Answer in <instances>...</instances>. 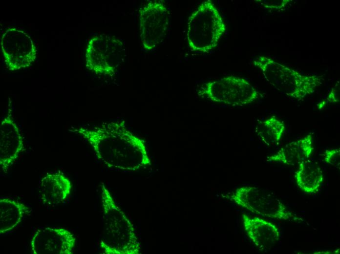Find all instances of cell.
<instances>
[{"instance_id": "11", "label": "cell", "mask_w": 340, "mask_h": 254, "mask_svg": "<svg viewBox=\"0 0 340 254\" xmlns=\"http://www.w3.org/2000/svg\"><path fill=\"white\" fill-rule=\"evenodd\" d=\"M243 220L248 236L261 250H271L278 241L280 232L274 223L259 217H250L244 214Z\"/></svg>"}, {"instance_id": "15", "label": "cell", "mask_w": 340, "mask_h": 254, "mask_svg": "<svg viewBox=\"0 0 340 254\" xmlns=\"http://www.w3.org/2000/svg\"><path fill=\"white\" fill-rule=\"evenodd\" d=\"M295 178L302 191L313 194L319 190L323 180V174L318 163L308 159L298 164Z\"/></svg>"}, {"instance_id": "13", "label": "cell", "mask_w": 340, "mask_h": 254, "mask_svg": "<svg viewBox=\"0 0 340 254\" xmlns=\"http://www.w3.org/2000/svg\"><path fill=\"white\" fill-rule=\"evenodd\" d=\"M313 150V137L311 134H308L281 148L277 152L269 157L268 161L272 163L294 166L309 159Z\"/></svg>"}, {"instance_id": "9", "label": "cell", "mask_w": 340, "mask_h": 254, "mask_svg": "<svg viewBox=\"0 0 340 254\" xmlns=\"http://www.w3.org/2000/svg\"><path fill=\"white\" fill-rule=\"evenodd\" d=\"M76 238L69 231L61 227H44L33 234L30 247L34 254H72Z\"/></svg>"}, {"instance_id": "6", "label": "cell", "mask_w": 340, "mask_h": 254, "mask_svg": "<svg viewBox=\"0 0 340 254\" xmlns=\"http://www.w3.org/2000/svg\"><path fill=\"white\" fill-rule=\"evenodd\" d=\"M235 202L248 211L271 219L287 220L294 215L273 192L253 187L238 189Z\"/></svg>"}, {"instance_id": "5", "label": "cell", "mask_w": 340, "mask_h": 254, "mask_svg": "<svg viewBox=\"0 0 340 254\" xmlns=\"http://www.w3.org/2000/svg\"><path fill=\"white\" fill-rule=\"evenodd\" d=\"M124 50L123 42L114 36H93L86 48V66L96 74L112 76L123 62Z\"/></svg>"}, {"instance_id": "17", "label": "cell", "mask_w": 340, "mask_h": 254, "mask_svg": "<svg viewBox=\"0 0 340 254\" xmlns=\"http://www.w3.org/2000/svg\"><path fill=\"white\" fill-rule=\"evenodd\" d=\"M324 160L326 163L340 169V148H335L327 149L325 150L324 152Z\"/></svg>"}, {"instance_id": "7", "label": "cell", "mask_w": 340, "mask_h": 254, "mask_svg": "<svg viewBox=\"0 0 340 254\" xmlns=\"http://www.w3.org/2000/svg\"><path fill=\"white\" fill-rule=\"evenodd\" d=\"M140 38L144 48L154 49L167 34L170 13L161 0L149 1L142 8L139 16Z\"/></svg>"}, {"instance_id": "18", "label": "cell", "mask_w": 340, "mask_h": 254, "mask_svg": "<svg viewBox=\"0 0 340 254\" xmlns=\"http://www.w3.org/2000/svg\"><path fill=\"white\" fill-rule=\"evenodd\" d=\"M327 101L330 103H338L340 101V83L338 82L330 92Z\"/></svg>"}, {"instance_id": "12", "label": "cell", "mask_w": 340, "mask_h": 254, "mask_svg": "<svg viewBox=\"0 0 340 254\" xmlns=\"http://www.w3.org/2000/svg\"><path fill=\"white\" fill-rule=\"evenodd\" d=\"M71 189V181L64 174L47 173L39 183L38 194L43 204L54 206L65 200L70 195Z\"/></svg>"}, {"instance_id": "8", "label": "cell", "mask_w": 340, "mask_h": 254, "mask_svg": "<svg viewBox=\"0 0 340 254\" xmlns=\"http://www.w3.org/2000/svg\"><path fill=\"white\" fill-rule=\"evenodd\" d=\"M0 41L3 57L9 70L28 67L34 61L36 47L24 31L17 28H7L3 32Z\"/></svg>"}, {"instance_id": "16", "label": "cell", "mask_w": 340, "mask_h": 254, "mask_svg": "<svg viewBox=\"0 0 340 254\" xmlns=\"http://www.w3.org/2000/svg\"><path fill=\"white\" fill-rule=\"evenodd\" d=\"M285 130L284 123L273 116L261 121L255 131L261 140L268 146L278 143Z\"/></svg>"}, {"instance_id": "14", "label": "cell", "mask_w": 340, "mask_h": 254, "mask_svg": "<svg viewBox=\"0 0 340 254\" xmlns=\"http://www.w3.org/2000/svg\"><path fill=\"white\" fill-rule=\"evenodd\" d=\"M32 210L25 204L11 198H0V234H4L16 229L30 215Z\"/></svg>"}, {"instance_id": "2", "label": "cell", "mask_w": 340, "mask_h": 254, "mask_svg": "<svg viewBox=\"0 0 340 254\" xmlns=\"http://www.w3.org/2000/svg\"><path fill=\"white\" fill-rule=\"evenodd\" d=\"M254 64L266 80L285 95L300 100L314 93L322 83V77L307 75L264 56H259Z\"/></svg>"}, {"instance_id": "3", "label": "cell", "mask_w": 340, "mask_h": 254, "mask_svg": "<svg viewBox=\"0 0 340 254\" xmlns=\"http://www.w3.org/2000/svg\"><path fill=\"white\" fill-rule=\"evenodd\" d=\"M226 29L222 17L210 0L203 1L190 16L187 40L191 50L208 53L214 49Z\"/></svg>"}, {"instance_id": "10", "label": "cell", "mask_w": 340, "mask_h": 254, "mask_svg": "<svg viewBox=\"0 0 340 254\" xmlns=\"http://www.w3.org/2000/svg\"><path fill=\"white\" fill-rule=\"evenodd\" d=\"M23 149V138L9 108L0 124V171L6 172Z\"/></svg>"}, {"instance_id": "1", "label": "cell", "mask_w": 340, "mask_h": 254, "mask_svg": "<svg viewBox=\"0 0 340 254\" xmlns=\"http://www.w3.org/2000/svg\"><path fill=\"white\" fill-rule=\"evenodd\" d=\"M69 131L85 138L98 159L109 168L136 170L150 163L144 141L128 130L123 121L92 128L71 127Z\"/></svg>"}, {"instance_id": "4", "label": "cell", "mask_w": 340, "mask_h": 254, "mask_svg": "<svg viewBox=\"0 0 340 254\" xmlns=\"http://www.w3.org/2000/svg\"><path fill=\"white\" fill-rule=\"evenodd\" d=\"M198 95L213 102L241 106L255 101L260 94L246 79L230 75L204 83Z\"/></svg>"}]
</instances>
